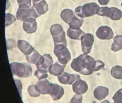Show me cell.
Returning a JSON list of instances; mask_svg holds the SVG:
<instances>
[{"label": "cell", "mask_w": 122, "mask_h": 103, "mask_svg": "<svg viewBox=\"0 0 122 103\" xmlns=\"http://www.w3.org/2000/svg\"><path fill=\"white\" fill-rule=\"evenodd\" d=\"M73 70L84 75L92 74L102 69L105 64L100 60H95L87 54H81L73 59L71 64Z\"/></svg>", "instance_id": "obj_1"}, {"label": "cell", "mask_w": 122, "mask_h": 103, "mask_svg": "<svg viewBox=\"0 0 122 103\" xmlns=\"http://www.w3.org/2000/svg\"><path fill=\"white\" fill-rule=\"evenodd\" d=\"M100 6L96 3H87L83 6H80L75 9V14L81 18L93 16L97 14Z\"/></svg>", "instance_id": "obj_2"}, {"label": "cell", "mask_w": 122, "mask_h": 103, "mask_svg": "<svg viewBox=\"0 0 122 103\" xmlns=\"http://www.w3.org/2000/svg\"><path fill=\"white\" fill-rule=\"evenodd\" d=\"M10 66L13 76L25 78L30 77L32 75V69L29 64L15 62L10 63Z\"/></svg>", "instance_id": "obj_3"}, {"label": "cell", "mask_w": 122, "mask_h": 103, "mask_svg": "<svg viewBox=\"0 0 122 103\" xmlns=\"http://www.w3.org/2000/svg\"><path fill=\"white\" fill-rule=\"evenodd\" d=\"M50 32L55 46L57 44L67 46L65 32L61 25L58 24H53L51 27Z\"/></svg>", "instance_id": "obj_4"}, {"label": "cell", "mask_w": 122, "mask_h": 103, "mask_svg": "<svg viewBox=\"0 0 122 103\" xmlns=\"http://www.w3.org/2000/svg\"><path fill=\"white\" fill-rule=\"evenodd\" d=\"M66 45L57 44L55 46L54 53L59 63L66 65L71 59V55Z\"/></svg>", "instance_id": "obj_5"}, {"label": "cell", "mask_w": 122, "mask_h": 103, "mask_svg": "<svg viewBox=\"0 0 122 103\" xmlns=\"http://www.w3.org/2000/svg\"><path fill=\"white\" fill-rule=\"evenodd\" d=\"M17 18L22 21L36 19L39 15L34 8L31 7H19L16 14Z\"/></svg>", "instance_id": "obj_6"}, {"label": "cell", "mask_w": 122, "mask_h": 103, "mask_svg": "<svg viewBox=\"0 0 122 103\" xmlns=\"http://www.w3.org/2000/svg\"><path fill=\"white\" fill-rule=\"evenodd\" d=\"M97 14L101 16L108 17L113 21H118L122 18V11L116 7H100Z\"/></svg>", "instance_id": "obj_7"}, {"label": "cell", "mask_w": 122, "mask_h": 103, "mask_svg": "<svg viewBox=\"0 0 122 103\" xmlns=\"http://www.w3.org/2000/svg\"><path fill=\"white\" fill-rule=\"evenodd\" d=\"M81 41L83 54H88L91 52L94 42L93 35L90 33H85L81 36Z\"/></svg>", "instance_id": "obj_8"}, {"label": "cell", "mask_w": 122, "mask_h": 103, "mask_svg": "<svg viewBox=\"0 0 122 103\" xmlns=\"http://www.w3.org/2000/svg\"><path fill=\"white\" fill-rule=\"evenodd\" d=\"M96 36L102 40H110L113 38L114 34L112 29L107 26H102L96 31Z\"/></svg>", "instance_id": "obj_9"}, {"label": "cell", "mask_w": 122, "mask_h": 103, "mask_svg": "<svg viewBox=\"0 0 122 103\" xmlns=\"http://www.w3.org/2000/svg\"><path fill=\"white\" fill-rule=\"evenodd\" d=\"M58 81L61 83L64 84H73L76 81L80 79V75L71 74L63 72L60 76H58Z\"/></svg>", "instance_id": "obj_10"}, {"label": "cell", "mask_w": 122, "mask_h": 103, "mask_svg": "<svg viewBox=\"0 0 122 103\" xmlns=\"http://www.w3.org/2000/svg\"><path fill=\"white\" fill-rule=\"evenodd\" d=\"M36 85L38 91L42 94H50L52 87V83L46 79L40 80Z\"/></svg>", "instance_id": "obj_11"}, {"label": "cell", "mask_w": 122, "mask_h": 103, "mask_svg": "<svg viewBox=\"0 0 122 103\" xmlns=\"http://www.w3.org/2000/svg\"><path fill=\"white\" fill-rule=\"evenodd\" d=\"M72 85L73 90L76 94H83L87 92L88 89L87 83L81 79L76 81Z\"/></svg>", "instance_id": "obj_12"}, {"label": "cell", "mask_w": 122, "mask_h": 103, "mask_svg": "<svg viewBox=\"0 0 122 103\" xmlns=\"http://www.w3.org/2000/svg\"><path fill=\"white\" fill-rule=\"evenodd\" d=\"M64 94V89L62 86L57 84L52 83V90L50 94L54 101L59 100Z\"/></svg>", "instance_id": "obj_13"}, {"label": "cell", "mask_w": 122, "mask_h": 103, "mask_svg": "<svg viewBox=\"0 0 122 103\" xmlns=\"http://www.w3.org/2000/svg\"><path fill=\"white\" fill-rule=\"evenodd\" d=\"M17 46L25 56L30 54L35 50L28 42L25 40H18L17 41Z\"/></svg>", "instance_id": "obj_14"}, {"label": "cell", "mask_w": 122, "mask_h": 103, "mask_svg": "<svg viewBox=\"0 0 122 103\" xmlns=\"http://www.w3.org/2000/svg\"><path fill=\"white\" fill-rule=\"evenodd\" d=\"M34 8L39 15L44 14L48 10V6L45 0H39L33 1Z\"/></svg>", "instance_id": "obj_15"}, {"label": "cell", "mask_w": 122, "mask_h": 103, "mask_svg": "<svg viewBox=\"0 0 122 103\" xmlns=\"http://www.w3.org/2000/svg\"><path fill=\"white\" fill-rule=\"evenodd\" d=\"M23 28L25 32L28 34L35 33L37 29L36 19H32L23 21Z\"/></svg>", "instance_id": "obj_16"}, {"label": "cell", "mask_w": 122, "mask_h": 103, "mask_svg": "<svg viewBox=\"0 0 122 103\" xmlns=\"http://www.w3.org/2000/svg\"><path fill=\"white\" fill-rule=\"evenodd\" d=\"M109 89L103 86H98L96 88L93 92V94L95 98L99 101L104 99L108 95Z\"/></svg>", "instance_id": "obj_17"}, {"label": "cell", "mask_w": 122, "mask_h": 103, "mask_svg": "<svg viewBox=\"0 0 122 103\" xmlns=\"http://www.w3.org/2000/svg\"><path fill=\"white\" fill-rule=\"evenodd\" d=\"M65 67L66 65L61 64L59 62H56L50 67L48 71L52 75L58 76L64 72Z\"/></svg>", "instance_id": "obj_18"}, {"label": "cell", "mask_w": 122, "mask_h": 103, "mask_svg": "<svg viewBox=\"0 0 122 103\" xmlns=\"http://www.w3.org/2000/svg\"><path fill=\"white\" fill-rule=\"evenodd\" d=\"M83 23V18L78 16L75 14L70 21L68 24L70 28L78 29H80V27L82 26Z\"/></svg>", "instance_id": "obj_19"}, {"label": "cell", "mask_w": 122, "mask_h": 103, "mask_svg": "<svg viewBox=\"0 0 122 103\" xmlns=\"http://www.w3.org/2000/svg\"><path fill=\"white\" fill-rule=\"evenodd\" d=\"M85 33L80 29H72L69 28L67 31V35L71 39L74 40H81V36L85 34Z\"/></svg>", "instance_id": "obj_20"}, {"label": "cell", "mask_w": 122, "mask_h": 103, "mask_svg": "<svg viewBox=\"0 0 122 103\" xmlns=\"http://www.w3.org/2000/svg\"><path fill=\"white\" fill-rule=\"evenodd\" d=\"M75 15V13L71 9H64L61 13V19L66 23L68 24L72 18Z\"/></svg>", "instance_id": "obj_21"}, {"label": "cell", "mask_w": 122, "mask_h": 103, "mask_svg": "<svg viewBox=\"0 0 122 103\" xmlns=\"http://www.w3.org/2000/svg\"><path fill=\"white\" fill-rule=\"evenodd\" d=\"M111 50L116 52L122 49V36L117 35L114 37L113 42L111 46Z\"/></svg>", "instance_id": "obj_22"}, {"label": "cell", "mask_w": 122, "mask_h": 103, "mask_svg": "<svg viewBox=\"0 0 122 103\" xmlns=\"http://www.w3.org/2000/svg\"><path fill=\"white\" fill-rule=\"evenodd\" d=\"M43 56L45 57L44 63L38 69H41L48 71L50 67L53 64L52 58L51 55L48 54H45Z\"/></svg>", "instance_id": "obj_23"}, {"label": "cell", "mask_w": 122, "mask_h": 103, "mask_svg": "<svg viewBox=\"0 0 122 103\" xmlns=\"http://www.w3.org/2000/svg\"><path fill=\"white\" fill-rule=\"evenodd\" d=\"M41 56V55L35 49L30 54L26 56V60L29 63L36 64L39 60Z\"/></svg>", "instance_id": "obj_24"}, {"label": "cell", "mask_w": 122, "mask_h": 103, "mask_svg": "<svg viewBox=\"0 0 122 103\" xmlns=\"http://www.w3.org/2000/svg\"><path fill=\"white\" fill-rule=\"evenodd\" d=\"M111 76L118 79H122V67L116 66L112 68L111 70Z\"/></svg>", "instance_id": "obj_25"}, {"label": "cell", "mask_w": 122, "mask_h": 103, "mask_svg": "<svg viewBox=\"0 0 122 103\" xmlns=\"http://www.w3.org/2000/svg\"><path fill=\"white\" fill-rule=\"evenodd\" d=\"M48 71L41 69H37L35 73V75L39 80L46 79L48 76Z\"/></svg>", "instance_id": "obj_26"}, {"label": "cell", "mask_w": 122, "mask_h": 103, "mask_svg": "<svg viewBox=\"0 0 122 103\" xmlns=\"http://www.w3.org/2000/svg\"><path fill=\"white\" fill-rule=\"evenodd\" d=\"M28 91L30 96L33 97H37L40 96L41 94L38 91L36 85H32L30 86L28 88Z\"/></svg>", "instance_id": "obj_27"}, {"label": "cell", "mask_w": 122, "mask_h": 103, "mask_svg": "<svg viewBox=\"0 0 122 103\" xmlns=\"http://www.w3.org/2000/svg\"><path fill=\"white\" fill-rule=\"evenodd\" d=\"M16 21L15 17L12 14L6 13L5 15V26L6 27L10 26Z\"/></svg>", "instance_id": "obj_28"}, {"label": "cell", "mask_w": 122, "mask_h": 103, "mask_svg": "<svg viewBox=\"0 0 122 103\" xmlns=\"http://www.w3.org/2000/svg\"><path fill=\"white\" fill-rule=\"evenodd\" d=\"M112 99L115 103H122V88L115 93Z\"/></svg>", "instance_id": "obj_29"}, {"label": "cell", "mask_w": 122, "mask_h": 103, "mask_svg": "<svg viewBox=\"0 0 122 103\" xmlns=\"http://www.w3.org/2000/svg\"><path fill=\"white\" fill-rule=\"evenodd\" d=\"M7 49L10 50L17 46V44L15 40L12 39H8L6 41Z\"/></svg>", "instance_id": "obj_30"}, {"label": "cell", "mask_w": 122, "mask_h": 103, "mask_svg": "<svg viewBox=\"0 0 122 103\" xmlns=\"http://www.w3.org/2000/svg\"><path fill=\"white\" fill-rule=\"evenodd\" d=\"M19 7H31L32 0H17Z\"/></svg>", "instance_id": "obj_31"}, {"label": "cell", "mask_w": 122, "mask_h": 103, "mask_svg": "<svg viewBox=\"0 0 122 103\" xmlns=\"http://www.w3.org/2000/svg\"><path fill=\"white\" fill-rule=\"evenodd\" d=\"M82 96L81 94H76L71 99L70 103H81L82 100Z\"/></svg>", "instance_id": "obj_32"}, {"label": "cell", "mask_w": 122, "mask_h": 103, "mask_svg": "<svg viewBox=\"0 0 122 103\" xmlns=\"http://www.w3.org/2000/svg\"><path fill=\"white\" fill-rule=\"evenodd\" d=\"M15 82L16 84V86H17V88H18V92H19V93L20 95H21L22 94V83L19 80H15Z\"/></svg>", "instance_id": "obj_33"}, {"label": "cell", "mask_w": 122, "mask_h": 103, "mask_svg": "<svg viewBox=\"0 0 122 103\" xmlns=\"http://www.w3.org/2000/svg\"><path fill=\"white\" fill-rule=\"evenodd\" d=\"M99 4L101 5H107L109 4L111 0H97Z\"/></svg>", "instance_id": "obj_34"}, {"label": "cell", "mask_w": 122, "mask_h": 103, "mask_svg": "<svg viewBox=\"0 0 122 103\" xmlns=\"http://www.w3.org/2000/svg\"><path fill=\"white\" fill-rule=\"evenodd\" d=\"M121 6H122V3H121Z\"/></svg>", "instance_id": "obj_35"}]
</instances>
